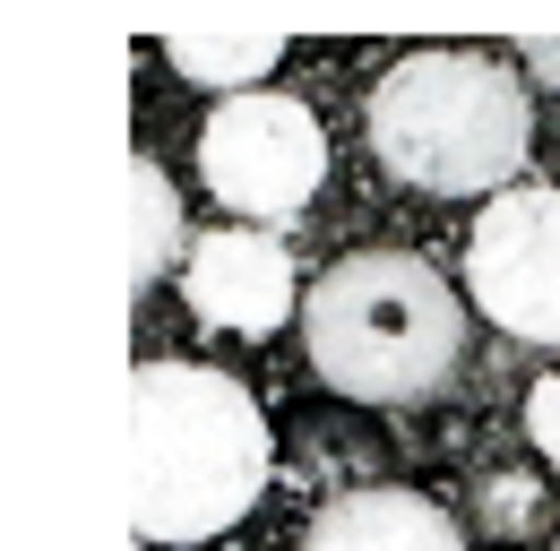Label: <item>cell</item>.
Returning <instances> with one entry per match:
<instances>
[{
	"mask_svg": "<svg viewBox=\"0 0 560 551\" xmlns=\"http://www.w3.org/2000/svg\"><path fill=\"white\" fill-rule=\"evenodd\" d=\"M277 466L259 397L208 362H139L130 379V535L208 543L224 535Z\"/></svg>",
	"mask_w": 560,
	"mask_h": 551,
	"instance_id": "obj_1",
	"label": "cell"
},
{
	"mask_svg": "<svg viewBox=\"0 0 560 551\" xmlns=\"http://www.w3.org/2000/svg\"><path fill=\"white\" fill-rule=\"evenodd\" d=\"M311 371L353 406H415L466 353V302L415 250H353L311 276L302 302Z\"/></svg>",
	"mask_w": 560,
	"mask_h": 551,
	"instance_id": "obj_2",
	"label": "cell"
},
{
	"mask_svg": "<svg viewBox=\"0 0 560 551\" xmlns=\"http://www.w3.org/2000/svg\"><path fill=\"white\" fill-rule=\"evenodd\" d=\"M362 130H371V155L397 181L475 199V190H509L517 181V164L535 146V113H526L517 69H500L491 52L422 44L397 69H380Z\"/></svg>",
	"mask_w": 560,
	"mask_h": 551,
	"instance_id": "obj_3",
	"label": "cell"
},
{
	"mask_svg": "<svg viewBox=\"0 0 560 551\" xmlns=\"http://www.w3.org/2000/svg\"><path fill=\"white\" fill-rule=\"evenodd\" d=\"M199 181L233 207V224H259V233L293 224L328 181L319 113L293 95H224L199 130Z\"/></svg>",
	"mask_w": 560,
	"mask_h": 551,
	"instance_id": "obj_4",
	"label": "cell"
},
{
	"mask_svg": "<svg viewBox=\"0 0 560 551\" xmlns=\"http://www.w3.org/2000/svg\"><path fill=\"white\" fill-rule=\"evenodd\" d=\"M466 284H475L491 328H509L517 344H560V190L552 181H517L475 215Z\"/></svg>",
	"mask_w": 560,
	"mask_h": 551,
	"instance_id": "obj_5",
	"label": "cell"
},
{
	"mask_svg": "<svg viewBox=\"0 0 560 551\" xmlns=\"http://www.w3.org/2000/svg\"><path fill=\"white\" fill-rule=\"evenodd\" d=\"M182 302L208 319V328H233V337H268L293 319V250L259 224H215L190 242L182 259Z\"/></svg>",
	"mask_w": 560,
	"mask_h": 551,
	"instance_id": "obj_6",
	"label": "cell"
},
{
	"mask_svg": "<svg viewBox=\"0 0 560 551\" xmlns=\"http://www.w3.org/2000/svg\"><path fill=\"white\" fill-rule=\"evenodd\" d=\"M302 551H466V535L422 491H337L302 526Z\"/></svg>",
	"mask_w": 560,
	"mask_h": 551,
	"instance_id": "obj_7",
	"label": "cell"
},
{
	"mask_svg": "<svg viewBox=\"0 0 560 551\" xmlns=\"http://www.w3.org/2000/svg\"><path fill=\"white\" fill-rule=\"evenodd\" d=\"M164 61L182 69V78H199V86H233V95H250V78L284 61V35H277V26H215V35L173 26V35H164Z\"/></svg>",
	"mask_w": 560,
	"mask_h": 551,
	"instance_id": "obj_8",
	"label": "cell"
},
{
	"mask_svg": "<svg viewBox=\"0 0 560 551\" xmlns=\"http://www.w3.org/2000/svg\"><path fill=\"white\" fill-rule=\"evenodd\" d=\"M173 242H182V207H173V181L155 164H130V293H147L155 276L173 268Z\"/></svg>",
	"mask_w": 560,
	"mask_h": 551,
	"instance_id": "obj_9",
	"label": "cell"
},
{
	"mask_svg": "<svg viewBox=\"0 0 560 551\" xmlns=\"http://www.w3.org/2000/svg\"><path fill=\"white\" fill-rule=\"evenodd\" d=\"M526 517H535V482L526 474H491L483 482V526L509 535V526H526Z\"/></svg>",
	"mask_w": 560,
	"mask_h": 551,
	"instance_id": "obj_10",
	"label": "cell"
},
{
	"mask_svg": "<svg viewBox=\"0 0 560 551\" xmlns=\"http://www.w3.org/2000/svg\"><path fill=\"white\" fill-rule=\"evenodd\" d=\"M526 431H535L544 466L560 474V371H544V379H535V397H526Z\"/></svg>",
	"mask_w": 560,
	"mask_h": 551,
	"instance_id": "obj_11",
	"label": "cell"
},
{
	"mask_svg": "<svg viewBox=\"0 0 560 551\" xmlns=\"http://www.w3.org/2000/svg\"><path fill=\"white\" fill-rule=\"evenodd\" d=\"M517 61L535 69V78H552V86H560V35H526V44H517Z\"/></svg>",
	"mask_w": 560,
	"mask_h": 551,
	"instance_id": "obj_12",
	"label": "cell"
},
{
	"mask_svg": "<svg viewBox=\"0 0 560 551\" xmlns=\"http://www.w3.org/2000/svg\"><path fill=\"white\" fill-rule=\"evenodd\" d=\"M552 551H560V543H552Z\"/></svg>",
	"mask_w": 560,
	"mask_h": 551,
	"instance_id": "obj_13",
	"label": "cell"
}]
</instances>
